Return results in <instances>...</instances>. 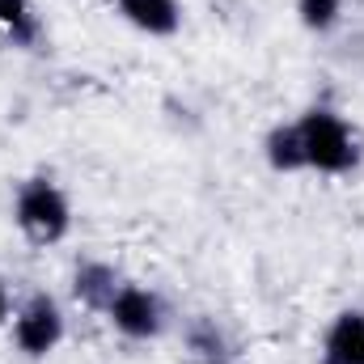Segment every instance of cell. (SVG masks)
<instances>
[{"instance_id":"6da1fadb","label":"cell","mask_w":364,"mask_h":364,"mask_svg":"<svg viewBox=\"0 0 364 364\" xmlns=\"http://www.w3.org/2000/svg\"><path fill=\"white\" fill-rule=\"evenodd\" d=\"M296 132H301V149H305V170L335 178V174H352L360 166V140L339 110L309 106L296 119Z\"/></svg>"},{"instance_id":"7a4b0ae2","label":"cell","mask_w":364,"mask_h":364,"mask_svg":"<svg viewBox=\"0 0 364 364\" xmlns=\"http://www.w3.org/2000/svg\"><path fill=\"white\" fill-rule=\"evenodd\" d=\"M13 220L34 246H55L73 229V203L51 178H26L13 199Z\"/></svg>"},{"instance_id":"3957f363","label":"cell","mask_w":364,"mask_h":364,"mask_svg":"<svg viewBox=\"0 0 364 364\" xmlns=\"http://www.w3.org/2000/svg\"><path fill=\"white\" fill-rule=\"evenodd\" d=\"M13 343L21 356L43 360L64 343V309L51 292H30L13 314Z\"/></svg>"},{"instance_id":"277c9868","label":"cell","mask_w":364,"mask_h":364,"mask_svg":"<svg viewBox=\"0 0 364 364\" xmlns=\"http://www.w3.org/2000/svg\"><path fill=\"white\" fill-rule=\"evenodd\" d=\"M106 318L123 339L149 343V339H157L166 331V301L144 284H119L114 301L106 305Z\"/></svg>"},{"instance_id":"5b68a950","label":"cell","mask_w":364,"mask_h":364,"mask_svg":"<svg viewBox=\"0 0 364 364\" xmlns=\"http://www.w3.org/2000/svg\"><path fill=\"white\" fill-rule=\"evenodd\" d=\"M110 4L132 30L149 38H174L182 30V0H110Z\"/></svg>"},{"instance_id":"8992f818","label":"cell","mask_w":364,"mask_h":364,"mask_svg":"<svg viewBox=\"0 0 364 364\" xmlns=\"http://www.w3.org/2000/svg\"><path fill=\"white\" fill-rule=\"evenodd\" d=\"M322 364H364V309H343L326 326Z\"/></svg>"},{"instance_id":"52a82bcc","label":"cell","mask_w":364,"mask_h":364,"mask_svg":"<svg viewBox=\"0 0 364 364\" xmlns=\"http://www.w3.org/2000/svg\"><path fill=\"white\" fill-rule=\"evenodd\" d=\"M119 272L110 267V263H102V259H85V263H77V272H73V296L85 305V309H102L106 314V305L114 301V292H119Z\"/></svg>"},{"instance_id":"ba28073f","label":"cell","mask_w":364,"mask_h":364,"mask_svg":"<svg viewBox=\"0 0 364 364\" xmlns=\"http://www.w3.org/2000/svg\"><path fill=\"white\" fill-rule=\"evenodd\" d=\"M263 157L275 174H296L305 170V149H301V132L296 123H275L263 140Z\"/></svg>"},{"instance_id":"9c48e42d","label":"cell","mask_w":364,"mask_h":364,"mask_svg":"<svg viewBox=\"0 0 364 364\" xmlns=\"http://www.w3.org/2000/svg\"><path fill=\"white\" fill-rule=\"evenodd\" d=\"M0 34L13 47H34L43 38V21L34 13V0H0Z\"/></svg>"},{"instance_id":"30bf717a","label":"cell","mask_w":364,"mask_h":364,"mask_svg":"<svg viewBox=\"0 0 364 364\" xmlns=\"http://www.w3.org/2000/svg\"><path fill=\"white\" fill-rule=\"evenodd\" d=\"M296 21L309 34H331L343 21V0H296Z\"/></svg>"},{"instance_id":"8fae6325","label":"cell","mask_w":364,"mask_h":364,"mask_svg":"<svg viewBox=\"0 0 364 364\" xmlns=\"http://www.w3.org/2000/svg\"><path fill=\"white\" fill-rule=\"evenodd\" d=\"M186 343H191V352H199L203 360H225V352H229V343H225V335H220V326H216L212 318H195L191 331H186Z\"/></svg>"},{"instance_id":"7c38bea8","label":"cell","mask_w":364,"mask_h":364,"mask_svg":"<svg viewBox=\"0 0 364 364\" xmlns=\"http://www.w3.org/2000/svg\"><path fill=\"white\" fill-rule=\"evenodd\" d=\"M9 314H13V301H9V284L0 279V326L9 322Z\"/></svg>"},{"instance_id":"4fadbf2b","label":"cell","mask_w":364,"mask_h":364,"mask_svg":"<svg viewBox=\"0 0 364 364\" xmlns=\"http://www.w3.org/2000/svg\"><path fill=\"white\" fill-rule=\"evenodd\" d=\"M208 364H233V360H208Z\"/></svg>"}]
</instances>
